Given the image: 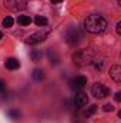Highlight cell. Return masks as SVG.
I'll return each instance as SVG.
<instances>
[{"mask_svg":"<svg viewBox=\"0 0 121 123\" xmlns=\"http://www.w3.org/2000/svg\"><path fill=\"white\" fill-rule=\"evenodd\" d=\"M107 26H108L107 20H105L103 16H98V14H90V16H87V19L84 20V27H86V30L90 31V33H94V34L105 31Z\"/></svg>","mask_w":121,"mask_h":123,"instance_id":"obj_1","label":"cell"},{"mask_svg":"<svg viewBox=\"0 0 121 123\" xmlns=\"http://www.w3.org/2000/svg\"><path fill=\"white\" fill-rule=\"evenodd\" d=\"M73 60H74L76 64H78V66L91 64V62L94 60V53L91 50H78L73 56Z\"/></svg>","mask_w":121,"mask_h":123,"instance_id":"obj_2","label":"cell"},{"mask_svg":"<svg viewBox=\"0 0 121 123\" xmlns=\"http://www.w3.org/2000/svg\"><path fill=\"white\" fill-rule=\"evenodd\" d=\"M81 39H83V34H81L80 29H77V27H70L66 31V42L68 44H71V46L77 44Z\"/></svg>","mask_w":121,"mask_h":123,"instance_id":"obj_3","label":"cell"},{"mask_svg":"<svg viewBox=\"0 0 121 123\" xmlns=\"http://www.w3.org/2000/svg\"><path fill=\"white\" fill-rule=\"evenodd\" d=\"M108 93H110V89L105 87L103 83H94L91 87V94L97 99H104L108 96Z\"/></svg>","mask_w":121,"mask_h":123,"instance_id":"obj_4","label":"cell"},{"mask_svg":"<svg viewBox=\"0 0 121 123\" xmlns=\"http://www.w3.org/2000/svg\"><path fill=\"white\" fill-rule=\"evenodd\" d=\"M4 6L13 12H22L27 7L26 0H4Z\"/></svg>","mask_w":121,"mask_h":123,"instance_id":"obj_5","label":"cell"},{"mask_svg":"<svg viewBox=\"0 0 121 123\" xmlns=\"http://www.w3.org/2000/svg\"><path fill=\"white\" fill-rule=\"evenodd\" d=\"M46 37H47V31H37V33L30 34V36L26 39V43H27V44H36V43L44 42Z\"/></svg>","mask_w":121,"mask_h":123,"instance_id":"obj_6","label":"cell"},{"mask_svg":"<svg viewBox=\"0 0 121 123\" xmlns=\"http://www.w3.org/2000/svg\"><path fill=\"white\" fill-rule=\"evenodd\" d=\"M87 103H88V97H87L86 93H77V94H76V97H74V106H76L77 109L84 107Z\"/></svg>","mask_w":121,"mask_h":123,"instance_id":"obj_7","label":"cell"},{"mask_svg":"<svg viewBox=\"0 0 121 123\" xmlns=\"http://www.w3.org/2000/svg\"><path fill=\"white\" fill-rule=\"evenodd\" d=\"M110 77H111L116 83H120L121 82V66L120 64L111 66V69H110Z\"/></svg>","mask_w":121,"mask_h":123,"instance_id":"obj_8","label":"cell"},{"mask_svg":"<svg viewBox=\"0 0 121 123\" xmlns=\"http://www.w3.org/2000/svg\"><path fill=\"white\" fill-rule=\"evenodd\" d=\"M73 87H76V89H81V87H84L86 85H87V79L84 77V76H77L74 80H73Z\"/></svg>","mask_w":121,"mask_h":123,"instance_id":"obj_9","label":"cell"},{"mask_svg":"<svg viewBox=\"0 0 121 123\" xmlns=\"http://www.w3.org/2000/svg\"><path fill=\"white\" fill-rule=\"evenodd\" d=\"M6 67L10 69V70H16V69L20 67V62L17 59H14V57H10V59L6 60Z\"/></svg>","mask_w":121,"mask_h":123,"instance_id":"obj_10","label":"cell"},{"mask_svg":"<svg viewBox=\"0 0 121 123\" xmlns=\"http://www.w3.org/2000/svg\"><path fill=\"white\" fill-rule=\"evenodd\" d=\"M31 76H33L34 80H43V79H44V73H43V70H40V69H34L33 73H31Z\"/></svg>","mask_w":121,"mask_h":123,"instance_id":"obj_11","label":"cell"},{"mask_svg":"<svg viewBox=\"0 0 121 123\" xmlns=\"http://www.w3.org/2000/svg\"><path fill=\"white\" fill-rule=\"evenodd\" d=\"M41 56H43V53H41V50H33L30 53V59L33 62H38L41 59Z\"/></svg>","mask_w":121,"mask_h":123,"instance_id":"obj_12","label":"cell"},{"mask_svg":"<svg viewBox=\"0 0 121 123\" xmlns=\"http://www.w3.org/2000/svg\"><path fill=\"white\" fill-rule=\"evenodd\" d=\"M17 22H19V25H22V26H27V25L31 23V19L29 16H19Z\"/></svg>","mask_w":121,"mask_h":123,"instance_id":"obj_13","label":"cell"},{"mask_svg":"<svg viewBox=\"0 0 121 123\" xmlns=\"http://www.w3.org/2000/svg\"><path fill=\"white\" fill-rule=\"evenodd\" d=\"M47 55H49V59H50V63H51V64H57V63H59V57H57V55H56L53 50H49Z\"/></svg>","mask_w":121,"mask_h":123,"instance_id":"obj_14","label":"cell"},{"mask_svg":"<svg viewBox=\"0 0 121 123\" xmlns=\"http://www.w3.org/2000/svg\"><path fill=\"white\" fill-rule=\"evenodd\" d=\"M34 23H36L37 26H46V25H47V19L43 17V16H36Z\"/></svg>","mask_w":121,"mask_h":123,"instance_id":"obj_15","label":"cell"},{"mask_svg":"<svg viewBox=\"0 0 121 123\" xmlns=\"http://www.w3.org/2000/svg\"><path fill=\"white\" fill-rule=\"evenodd\" d=\"M13 23H14V20H13V17H10V16H7V17L3 20V26H4V27H11Z\"/></svg>","mask_w":121,"mask_h":123,"instance_id":"obj_16","label":"cell"},{"mask_svg":"<svg viewBox=\"0 0 121 123\" xmlns=\"http://www.w3.org/2000/svg\"><path fill=\"white\" fill-rule=\"evenodd\" d=\"M91 64L94 66V69H95V70H101V69H103V66H104V62H103V60H93V62H91Z\"/></svg>","mask_w":121,"mask_h":123,"instance_id":"obj_17","label":"cell"},{"mask_svg":"<svg viewBox=\"0 0 121 123\" xmlns=\"http://www.w3.org/2000/svg\"><path fill=\"white\" fill-rule=\"evenodd\" d=\"M95 112H97V106H95V105H91L90 107L86 110V113H84V115H86V116H91V115H94Z\"/></svg>","mask_w":121,"mask_h":123,"instance_id":"obj_18","label":"cell"},{"mask_svg":"<svg viewBox=\"0 0 121 123\" xmlns=\"http://www.w3.org/2000/svg\"><path fill=\"white\" fill-rule=\"evenodd\" d=\"M9 116H10L11 119H19V117H20V112H19V110H10V112H9Z\"/></svg>","mask_w":121,"mask_h":123,"instance_id":"obj_19","label":"cell"},{"mask_svg":"<svg viewBox=\"0 0 121 123\" xmlns=\"http://www.w3.org/2000/svg\"><path fill=\"white\" fill-rule=\"evenodd\" d=\"M103 110H104V112H113V110H114V106L108 103V105H105V106L103 107Z\"/></svg>","mask_w":121,"mask_h":123,"instance_id":"obj_20","label":"cell"},{"mask_svg":"<svg viewBox=\"0 0 121 123\" xmlns=\"http://www.w3.org/2000/svg\"><path fill=\"white\" fill-rule=\"evenodd\" d=\"M4 90H6V83L0 79V94H3V93H4Z\"/></svg>","mask_w":121,"mask_h":123,"instance_id":"obj_21","label":"cell"},{"mask_svg":"<svg viewBox=\"0 0 121 123\" xmlns=\"http://www.w3.org/2000/svg\"><path fill=\"white\" fill-rule=\"evenodd\" d=\"M116 30H117V33H118V34H121V22H118V23H117V27H116Z\"/></svg>","mask_w":121,"mask_h":123,"instance_id":"obj_22","label":"cell"},{"mask_svg":"<svg viewBox=\"0 0 121 123\" xmlns=\"http://www.w3.org/2000/svg\"><path fill=\"white\" fill-rule=\"evenodd\" d=\"M116 100H117V102L121 100V93H116Z\"/></svg>","mask_w":121,"mask_h":123,"instance_id":"obj_23","label":"cell"},{"mask_svg":"<svg viewBox=\"0 0 121 123\" xmlns=\"http://www.w3.org/2000/svg\"><path fill=\"white\" fill-rule=\"evenodd\" d=\"M50 1H51V3H61L63 0H50Z\"/></svg>","mask_w":121,"mask_h":123,"instance_id":"obj_24","label":"cell"},{"mask_svg":"<svg viewBox=\"0 0 121 123\" xmlns=\"http://www.w3.org/2000/svg\"><path fill=\"white\" fill-rule=\"evenodd\" d=\"M1 37H3V34H1V31H0V39H1Z\"/></svg>","mask_w":121,"mask_h":123,"instance_id":"obj_25","label":"cell"}]
</instances>
